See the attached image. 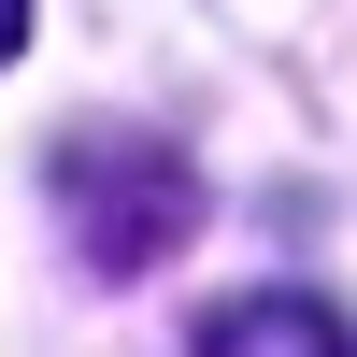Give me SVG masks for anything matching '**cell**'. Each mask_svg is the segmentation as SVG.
Segmentation results:
<instances>
[{
  "instance_id": "obj_1",
  "label": "cell",
  "mask_w": 357,
  "mask_h": 357,
  "mask_svg": "<svg viewBox=\"0 0 357 357\" xmlns=\"http://www.w3.org/2000/svg\"><path fill=\"white\" fill-rule=\"evenodd\" d=\"M57 186H86V200H72V229H86V257H100V272H143L158 243H186V172H172L158 143L86 129L72 158H57Z\"/></svg>"
},
{
  "instance_id": "obj_2",
  "label": "cell",
  "mask_w": 357,
  "mask_h": 357,
  "mask_svg": "<svg viewBox=\"0 0 357 357\" xmlns=\"http://www.w3.org/2000/svg\"><path fill=\"white\" fill-rule=\"evenodd\" d=\"M200 357H357V329L329 301H301V286H257V301L200 314Z\"/></svg>"
},
{
  "instance_id": "obj_3",
  "label": "cell",
  "mask_w": 357,
  "mask_h": 357,
  "mask_svg": "<svg viewBox=\"0 0 357 357\" xmlns=\"http://www.w3.org/2000/svg\"><path fill=\"white\" fill-rule=\"evenodd\" d=\"M15 43H29V0H0V57H15Z\"/></svg>"
}]
</instances>
